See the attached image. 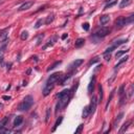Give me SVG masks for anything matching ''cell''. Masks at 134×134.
<instances>
[{
  "mask_svg": "<svg viewBox=\"0 0 134 134\" xmlns=\"http://www.w3.org/2000/svg\"><path fill=\"white\" fill-rule=\"evenodd\" d=\"M72 95V92H71V89H64L63 91H61L59 94L57 95V97L59 99V102L57 104V107H56V113H58V111L61 110V108H64L65 106L68 104L69 102L70 97Z\"/></svg>",
  "mask_w": 134,
  "mask_h": 134,
  "instance_id": "6da1fadb",
  "label": "cell"
},
{
  "mask_svg": "<svg viewBox=\"0 0 134 134\" xmlns=\"http://www.w3.org/2000/svg\"><path fill=\"white\" fill-rule=\"evenodd\" d=\"M34 105V99L31 95H26L23 99V101L19 104L18 110L19 111H28Z\"/></svg>",
  "mask_w": 134,
  "mask_h": 134,
  "instance_id": "7a4b0ae2",
  "label": "cell"
},
{
  "mask_svg": "<svg viewBox=\"0 0 134 134\" xmlns=\"http://www.w3.org/2000/svg\"><path fill=\"white\" fill-rule=\"evenodd\" d=\"M62 72H56V73L52 74L49 78L47 79V81H46V84H53L55 85L56 83L59 82V80L62 78Z\"/></svg>",
  "mask_w": 134,
  "mask_h": 134,
  "instance_id": "3957f363",
  "label": "cell"
},
{
  "mask_svg": "<svg viewBox=\"0 0 134 134\" xmlns=\"http://www.w3.org/2000/svg\"><path fill=\"white\" fill-rule=\"evenodd\" d=\"M109 33H110V28L102 27V28L97 30L95 33H94V37H96V38H104V37H106Z\"/></svg>",
  "mask_w": 134,
  "mask_h": 134,
  "instance_id": "277c9868",
  "label": "cell"
},
{
  "mask_svg": "<svg viewBox=\"0 0 134 134\" xmlns=\"http://www.w3.org/2000/svg\"><path fill=\"white\" fill-rule=\"evenodd\" d=\"M83 62H84V61H83L82 59L74 60L73 62H72L71 64L69 65V68H68V70H69L70 72H71V71H75V69H77V68L79 67L80 65H82V64H83Z\"/></svg>",
  "mask_w": 134,
  "mask_h": 134,
  "instance_id": "5b68a950",
  "label": "cell"
},
{
  "mask_svg": "<svg viewBox=\"0 0 134 134\" xmlns=\"http://www.w3.org/2000/svg\"><path fill=\"white\" fill-rule=\"evenodd\" d=\"M114 24H115V27H116V28H121V27H124V26L126 25V17H123V16L118 17V18L115 20Z\"/></svg>",
  "mask_w": 134,
  "mask_h": 134,
  "instance_id": "8992f818",
  "label": "cell"
},
{
  "mask_svg": "<svg viewBox=\"0 0 134 134\" xmlns=\"http://www.w3.org/2000/svg\"><path fill=\"white\" fill-rule=\"evenodd\" d=\"M97 103H99V101H97L96 96H92L91 102H90V105H89L90 114L93 113V112H94V110H95V108H96V106H97Z\"/></svg>",
  "mask_w": 134,
  "mask_h": 134,
  "instance_id": "52a82bcc",
  "label": "cell"
},
{
  "mask_svg": "<svg viewBox=\"0 0 134 134\" xmlns=\"http://www.w3.org/2000/svg\"><path fill=\"white\" fill-rule=\"evenodd\" d=\"M53 87H55V85H53V84H45V87L43 88V91H42L43 95H44V96H47L48 94H49L50 92L52 91Z\"/></svg>",
  "mask_w": 134,
  "mask_h": 134,
  "instance_id": "ba28073f",
  "label": "cell"
},
{
  "mask_svg": "<svg viewBox=\"0 0 134 134\" xmlns=\"http://www.w3.org/2000/svg\"><path fill=\"white\" fill-rule=\"evenodd\" d=\"M125 99H126V91H125V86L121 85V88H119V104L123 105L124 102H125Z\"/></svg>",
  "mask_w": 134,
  "mask_h": 134,
  "instance_id": "9c48e42d",
  "label": "cell"
},
{
  "mask_svg": "<svg viewBox=\"0 0 134 134\" xmlns=\"http://www.w3.org/2000/svg\"><path fill=\"white\" fill-rule=\"evenodd\" d=\"M34 3H35V2H34V1H26V2H24V3L22 4V5H21L20 8L18 9V11H19V12H23V11H26V9H30L31 6L34 5Z\"/></svg>",
  "mask_w": 134,
  "mask_h": 134,
  "instance_id": "30bf717a",
  "label": "cell"
},
{
  "mask_svg": "<svg viewBox=\"0 0 134 134\" xmlns=\"http://www.w3.org/2000/svg\"><path fill=\"white\" fill-rule=\"evenodd\" d=\"M95 83H96V78H95V75H93V77L91 78V80H90V83H89V85H88V92H93V90H94V86H95Z\"/></svg>",
  "mask_w": 134,
  "mask_h": 134,
  "instance_id": "8fae6325",
  "label": "cell"
},
{
  "mask_svg": "<svg viewBox=\"0 0 134 134\" xmlns=\"http://www.w3.org/2000/svg\"><path fill=\"white\" fill-rule=\"evenodd\" d=\"M8 30V28H6ZM6 30H3L0 31V43H6L8 42V34Z\"/></svg>",
  "mask_w": 134,
  "mask_h": 134,
  "instance_id": "7c38bea8",
  "label": "cell"
},
{
  "mask_svg": "<svg viewBox=\"0 0 134 134\" xmlns=\"http://www.w3.org/2000/svg\"><path fill=\"white\" fill-rule=\"evenodd\" d=\"M99 21H101L102 25H107V24L109 23V21H110V16H109V15H103V16H101Z\"/></svg>",
  "mask_w": 134,
  "mask_h": 134,
  "instance_id": "4fadbf2b",
  "label": "cell"
},
{
  "mask_svg": "<svg viewBox=\"0 0 134 134\" xmlns=\"http://www.w3.org/2000/svg\"><path fill=\"white\" fill-rule=\"evenodd\" d=\"M57 39H58L57 36H55V37L50 38L49 40H48V43H47V44L43 46V49H46V48H47V47H49V46H52L53 44H55V42H56V41H57Z\"/></svg>",
  "mask_w": 134,
  "mask_h": 134,
  "instance_id": "5bb4252c",
  "label": "cell"
},
{
  "mask_svg": "<svg viewBox=\"0 0 134 134\" xmlns=\"http://www.w3.org/2000/svg\"><path fill=\"white\" fill-rule=\"evenodd\" d=\"M22 121H23V116L22 115H18L17 117L15 118V121H14V127H18V126H20L21 124H22Z\"/></svg>",
  "mask_w": 134,
  "mask_h": 134,
  "instance_id": "9a60e30c",
  "label": "cell"
},
{
  "mask_svg": "<svg viewBox=\"0 0 134 134\" xmlns=\"http://www.w3.org/2000/svg\"><path fill=\"white\" fill-rule=\"evenodd\" d=\"M85 44V39H83V38H79V39H77L75 40V43H74V46L77 48H80V47H82L83 45Z\"/></svg>",
  "mask_w": 134,
  "mask_h": 134,
  "instance_id": "2e32d148",
  "label": "cell"
},
{
  "mask_svg": "<svg viewBox=\"0 0 134 134\" xmlns=\"http://www.w3.org/2000/svg\"><path fill=\"white\" fill-rule=\"evenodd\" d=\"M132 3V0H121V3H119V9H124L126 6H129Z\"/></svg>",
  "mask_w": 134,
  "mask_h": 134,
  "instance_id": "e0dca14e",
  "label": "cell"
},
{
  "mask_svg": "<svg viewBox=\"0 0 134 134\" xmlns=\"http://www.w3.org/2000/svg\"><path fill=\"white\" fill-rule=\"evenodd\" d=\"M9 116H5V117L2 119V121H0V130H1V129H3L4 127L6 126V124L9 123Z\"/></svg>",
  "mask_w": 134,
  "mask_h": 134,
  "instance_id": "ac0fdd59",
  "label": "cell"
},
{
  "mask_svg": "<svg viewBox=\"0 0 134 134\" xmlns=\"http://www.w3.org/2000/svg\"><path fill=\"white\" fill-rule=\"evenodd\" d=\"M62 121H63V117H62V116H60V117L58 118L57 121H56L55 125H53V128L52 129V132H55V131H56V129H57L58 127H59V126L61 125V123H62Z\"/></svg>",
  "mask_w": 134,
  "mask_h": 134,
  "instance_id": "d6986e66",
  "label": "cell"
},
{
  "mask_svg": "<svg viewBox=\"0 0 134 134\" xmlns=\"http://www.w3.org/2000/svg\"><path fill=\"white\" fill-rule=\"evenodd\" d=\"M123 116H124V113H123V112H121V113H119L118 115L116 116L115 121H114V124H113V125H114V128H116V127H117L118 123L121 121V118H123Z\"/></svg>",
  "mask_w": 134,
  "mask_h": 134,
  "instance_id": "ffe728a7",
  "label": "cell"
},
{
  "mask_svg": "<svg viewBox=\"0 0 134 134\" xmlns=\"http://www.w3.org/2000/svg\"><path fill=\"white\" fill-rule=\"evenodd\" d=\"M53 20H55V15H53V14H52V15H49V16L46 17V19L44 20V23L46 24V25H48V24H50Z\"/></svg>",
  "mask_w": 134,
  "mask_h": 134,
  "instance_id": "44dd1931",
  "label": "cell"
},
{
  "mask_svg": "<svg viewBox=\"0 0 134 134\" xmlns=\"http://www.w3.org/2000/svg\"><path fill=\"white\" fill-rule=\"evenodd\" d=\"M128 59H129V57H128V56H126L125 58H123V59H121V60H119V61H118V63L115 65V70L117 69V68H118L119 66H121V64H124V63H126L127 61H128Z\"/></svg>",
  "mask_w": 134,
  "mask_h": 134,
  "instance_id": "7402d4cb",
  "label": "cell"
},
{
  "mask_svg": "<svg viewBox=\"0 0 134 134\" xmlns=\"http://www.w3.org/2000/svg\"><path fill=\"white\" fill-rule=\"evenodd\" d=\"M90 114V109H89V106H86L84 108V110H83V118H86V117H88V115Z\"/></svg>",
  "mask_w": 134,
  "mask_h": 134,
  "instance_id": "603a6c76",
  "label": "cell"
},
{
  "mask_svg": "<svg viewBox=\"0 0 134 134\" xmlns=\"http://www.w3.org/2000/svg\"><path fill=\"white\" fill-rule=\"evenodd\" d=\"M61 63H62V62H61V61H56V62H55V63H53V64H52V65H50V66H49V67H48V68H47V69H46V70H47V71H50V70H52V69H55V68H56V67H57V66H59V65L61 64Z\"/></svg>",
  "mask_w": 134,
  "mask_h": 134,
  "instance_id": "cb8c5ba5",
  "label": "cell"
},
{
  "mask_svg": "<svg viewBox=\"0 0 134 134\" xmlns=\"http://www.w3.org/2000/svg\"><path fill=\"white\" fill-rule=\"evenodd\" d=\"M133 21H134V14H132V15H130L129 17H126V25H128V24L133 23Z\"/></svg>",
  "mask_w": 134,
  "mask_h": 134,
  "instance_id": "d4e9b609",
  "label": "cell"
},
{
  "mask_svg": "<svg viewBox=\"0 0 134 134\" xmlns=\"http://www.w3.org/2000/svg\"><path fill=\"white\" fill-rule=\"evenodd\" d=\"M116 3H117V1H116V0H113L112 2H108V3H107L106 5H105V9H110V8H112L113 5H115Z\"/></svg>",
  "mask_w": 134,
  "mask_h": 134,
  "instance_id": "484cf974",
  "label": "cell"
},
{
  "mask_svg": "<svg viewBox=\"0 0 134 134\" xmlns=\"http://www.w3.org/2000/svg\"><path fill=\"white\" fill-rule=\"evenodd\" d=\"M129 125H130V121H127V123H125L123 125V127L121 128V130H119V133H123V132H125V131L128 129V127H129Z\"/></svg>",
  "mask_w": 134,
  "mask_h": 134,
  "instance_id": "4316f807",
  "label": "cell"
},
{
  "mask_svg": "<svg viewBox=\"0 0 134 134\" xmlns=\"http://www.w3.org/2000/svg\"><path fill=\"white\" fill-rule=\"evenodd\" d=\"M129 50H130V49H126V50H121V52H116V55H115V57L118 59V58H121L123 55H125V53L129 52Z\"/></svg>",
  "mask_w": 134,
  "mask_h": 134,
  "instance_id": "83f0119b",
  "label": "cell"
},
{
  "mask_svg": "<svg viewBox=\"0 0 134 134\" xmlns=\"http://www.w3.org/2000/svg\"><path fill=\"white\" fill-rule=\"evenodd\" d=\"M128 42V40H118V41H116V42H114L113 43V45L115 46V47H117V46H119V45H121V44H124V43H127Z\"/></svg>",
  "mask_w": 134,
  "mask_h": 134,
  "instance_id": "f1b7e54d",
  "label": "cell"
},
{
  "mask_svg": "<svg viewBox=\"0 0 134 134\" xmlns=\"http://www.w3.org/2000/svg\"><path fill=\"white\" fill-rule=\"evenodd\" d=\"M44 23V20L43 19H39V20L36 22V24H35V28H40L41 27V25Z\"/></svg>",
  "mask_w": 134,
  "mask_h": 134,
  "instance_id": "f546056e",
  "label": "cell"
},
{
  "mask_svg": "<svg viewBox=\"0 0 134 134\" xmlns=\"http://www.w3.org/2000/svg\"><path fill=\"white\" fill-rule=\"evenodd\" d=\"M20 38H21V40H26V39L28 38V33L26 30H24V31H22L21 33V36H20Z\"/></svg>",
  "mask_w": 134,
  "mask_h": 134,
  "instance_id": "4dcf8cb0",
  "label": "cell"
},
{
  "mask_svg": "<svg viewBox=\"0 0 134 134\" xmlns=\"http://www.w3.org/2000/svg\"><path fill=\"white\" fill-rule=\"evenodd\" d=\"M50 108H47L46 109V117H45V123H48V121H49V117H50Z\"/></svg>",
  "mask_w": 134,
  "mask_h": 134,
  "instance_id": "1f68e13d",
  "label": "cell"
},
{
  "mask_svg": "<svg viewBox=\"0 0 134 134\" xmlns=\"http://www.w3.org/2000/svg\"><path fill=\"white\" fill-rule=\"evenodd\" d=\"M114 92H115V89H113V90H112V92H111V94H110V97H109V99H108V102H107V104H106V110H107V109H108V106H109V104H110V102H111L112 97H113Z\"/></svg>",
  "mask_w": 134,
  "mask_h": 134,
  "instance_id": "d6a6232c",
  "label": "cell"
},
{
  "mask_svg": "<svg viewBox=\"0 0 134 134\" xmlns=\"http://www.w3.org/2000/svg\"><path fill=\"white\" fill-rule=\"evenodd\" d=\"M133 88H134L133 85L131 84L130 86H129V90H128V96L130 97V99H131V97H132V95H133Z\"/></svg>",
  "mask_w": 134,
  "mask_h": 134,
  "instance_id": "836d02e7",
  "label": "cell"
},
{
  "mask_svg": "<svg viewBox=\"0 0 134 134\" xmlns=\"http://www.w3.org/2000/svg\"><path fill=\"white\" fill-rule=\"evenodd\" d=\"M115 48H116L115 46H114V45H112V46H110V47H108V48H107V49L104 52V53H111V52H113L114 49H115Z\"/></svg>",
  "mask_w": 134,
  "mask_h": 134,
  "instance_id": "e575fe53",
  "label": "cell"
},
{
  "mask_svg": "<svg viewBox=\"0 0 134 134\" xmlns=\"http://www.w3.org/2000/svg\"><path fill=\"white\" fill-rule=\"evenodd\" d=\"M99 57H95V58H93L92 60H90L88 64H89V65H93V64H95V63L99 62Z\"/></svg>",
  "mask_w": 134,
  "mask_h": 134,
  "instance_id": "d590c367",
  "label": "cell"
},
{
  "mask_svg": "<svg viewBox=\"0 0 134 134\" xmlns=\"http://www.w3.org/2000/svg\"><path fill=\"white\" fill-rule=\"evenodd\" d=\"M83 128H84V125L83 124H81V125H79V127H78V129L75 130V134H79V133H81L82 132V130H83Z\"/></svg>",
  "mask_w": 134,
  "mask_h": 134,
  "instance_id": "8d00e7d4",
  "label": "cell"
},
{
  "mask_svg": "<svg viewBox=\"0 0 134 134\" xmlns=\"http://www.w3.org/2000/svg\"><path fill=\"white\" fill-rule=\"evenodd\" d=\"M99 101L102 102V99H103V87H102V85L99 86Z\"/></svg>",
  "mask_w": 134,
  "mask_h": 134,
  "instance_id": "74e56055",
  "label": "cell"
},
{
  "mask_svg": "<svg viewBox=\"0 0 134 134\" xmlns=\"http://www.w3.org/2000/svg\"><path fill=\"white\" fill-rule=\"evenodd\" d=\"M104 58H105V60H106V61H109L111 59L110 53H104Z\"/></svg>",
  "mask_w": 134,
  "mask_h": 134,
  "instance_id": "f35d334b",
  "label": "cell"
},
{
  "mask_svg": "<svg viewBox=\"0 0 134 134\" xmlns=\"http://www.w3.org/2000/svg\"><path fill=\"white\" fill-rule=\"evenodd\" d=\"M5 48H6V43H5V44H3L1 47H0V55H1V53L5 50Z\"/></svg>",
  "mask_w": 134,
  "mask_h": 134,
  "instance_id": "ab89813d",
  "label": "cell"
},
{
  "mask_svg": "<svg viewBox=\"0 0 134 134\" xmlns=\"http://www.w3.org/2000/svg\"><path fill=\"white\" fill-rule=\"evenodd\" d=\"M83 28H84V30H89V23H84V24H83Z\"/></svg>",
  "mask_w": 134,
  "mask_h": 134,
  "instance_id": "60d3db41",
  "label": "cell"
},
{
  "mask_svg": "<svg viewBox=\"0 0 134 134\" xmlns=\"http://www.w3.org/2000/svg\"><path fill=\"white\" fill-rule=\"evenodd\" d=\"M43 37H44V34H42V35L39 36V38H38V43H37L38 45H40V44H41V39H43Z\"/></svg>",
  "mask_w": 134,
  "mask_h": 134,
  "instance_id": "b9f144b4",
  "label": "cell"
},
{
  "mask_svg": "<svg viewBox=\"0 0 134 134\" xmlns=\"http://www.w3.org/2000/svg\"><path fill=\"white\" fill-rule=\"evenodd\" d=\"M2 99H6V101H9V99H11V96H8V95H3V96H2Z\"/></svg>",
  "mask_w": 134,
  "mask_h": 134,
  "instance_id": "7bdbcfd3",
  "label": "cell"
},
{
  "mask_svg": "<svg viewBox=\"0 0 134 134\" xmlns=\"http://www.w3.org/2000/svg\"><path fill=\"white\" fill-rule=\"evenodd\" d=\"M67 36H68V35H67V34H64V35H63V36H62V40H65V39H66V38H67Z\"/></svg>",
  "mask_w": 134,
  "mask_h": 134,
  "instance_id": "ee69618b",
  "label": "cell"
},
{
  "mask_svg": "<svg viewBox=\"0 0 134 134\" xmlns=\"http://www.w3.org/2000/svg\"><path fill=\"white\" fill-rule=\"evenodd\" d=\"M33 59H35L36 62H37V61H38V58H37V57H33Z\"/></svg>",
  "mask_w": 134,
  "mask_h": 134,
  "instance_id": "f6af8a7d",
  "label": "cell"
},
{
  "mask_svg": "<svg viewBox=\"0 0 134 134\" xmlns=\"http://www.w3.org/2000/svg\"><path fill=\"white\" fill-rule=\"evenodd\" d=\"M107 1H108V2H110V1H113V0H107Z\"/></svg>",
  "mask_w": 134,
  "mask_h": 134,
  "instance_id": "bcb514c9",
  "label": "cell"
},
{
  "mask_svg": "<svg viewBox=\"0 0 134 134\" xmlns=\"http://www.w3.org/2000/svg\"><path fill=\"white\" fill-rule=\"evenodd\" d=\"M0 108H2V104H0Z\"/></svg>",
  "mask_w": 134,
  "mask_h": 134,
  "instance_id": "7dc6e473",
  "label": "cell"
},
{
  "mask_svg": "<svg viewBox=\"0 0 134 134\" xmlns=\"http://www.w3.org/2000/svg\"><path fill=\"white\" fill-rule=\"evenodd\" d=\"M0 3H1V2H0Z\"/></svg>",
  "mask_w": 134,
  "mask_h": 134,
  "instance_id": "c3c4849f",
  "label": "cell"
}]
</instances>
